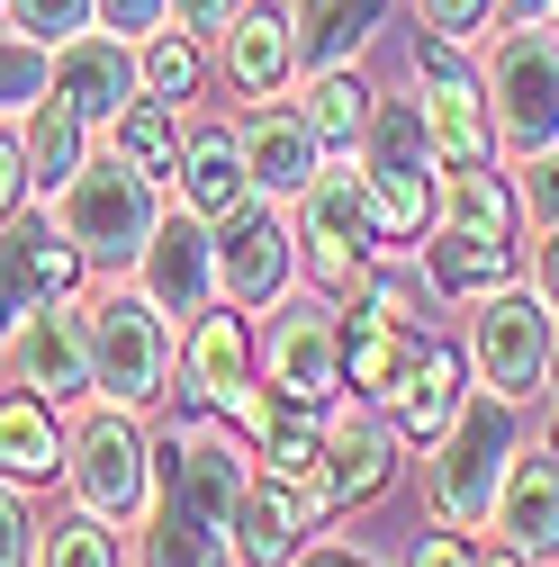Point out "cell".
<instances>
[{
    "label": "cell",
    "mask_w": 559,
    "mask_h": 567,
    "mask_svg": "<svg viewBox=\"0 0 559 567\" xmlns=\"http://www.w3.org/2000/svg\"><path fill=\"white\" fill-rule=\"evenodd\" d=\"M434 514L443 523H487L497 514V486H506V460L524 451V423H515V396H469L451 414V433L434 442Z\"/></svg>",
    "instance_id": "6da1fadb"
},
{
    "label": "cell",
    "mask_w": 559,
    "mask_h": 567,
    "mask_svg": "<svg viewBox=\"0 0 559 567\" xmlns=\"http://www.w3.org/2000/svg\"><path fill=\"white\" fill-rule=\"evenodd\" d=\"M163 181H145L135 163H82L73 181L54 189V226L73 235V252L82 261H126V252H145V235L163 226V198H154Z\"/></svg>",
    "instance_id": "7a4b0ae2"
},
{
    "label": "cell",
    "mask_w": 559,
    "mask_h": 567,
    "mask_svg": "<svg viewBox=\"0 0 559 567\" xmlns=\"http://www.w3.org/2000/svg\"><path fill=\"white\" fill-rule=\"evenodd\" d=\"M487 117L515 154H559V28L515 19L487 54Z\"/></svg>",
    "instance_id": "3957f363"
},
{
    "label": "cell",
    "mask_w": 559,
    "mask_h": 567,
    "mask_svg": "<svg viewBox=\"0 0 559 567\" xmlns=\"http://www.w3.org/2000/svg\"><path fill=\"white\" fill-rule=\"evenodd\" d=\"M63 477H73L82 514H100V523H135V514H145V495H154V442L135 433V405L91 414L82 433L63 442Z\"/></svg>",
    "instance_id": "277c9868"
},
{
    "label": "cell",
    "mask_w": 559,
    "mask_h": 567,
    "mask_svg": "<svg viewBox=\"0 0 559 567\" xmlns=\"http://www.w3.org/2000/svg\"><path fill=\"white\" fill-rule=\"evenodd\" d=\"M163 379H172L163 307H154L145 289H135V298H126V289L100 298V307H91V388H100L109 405H154Z\"/></svg>",
    "instance_id": "5b68a950"
},
{
    "label": "cell",
    "mask_w": 559,
    "mask_h": 567,
    "mask_svg": "<svg viewBox=\"0 0 559 567\" xmlns=\"http://www.w3.org/2000/svg\"><path fill=\"white\" fill-rule=\"evenodd\" d=\"M181 379H190V405H207V414H235L253 442L280 423V405L253 388V342H244V316L199 307V316H190V342H181Z\"/></svg>",
    "instance_id": "8992f818"
},
{
    "label": "cell",
    "mask_w": 559,
    "mask_h": 567,
    "mask_svg": "<svg viewBox=\"0 0 559 567\" xmlns=\"http://www.w3.org/2000/svg\"><path fill=\"white\" fill-rule=\"evenodd\" d=\"M262 370L280 388V405H325L343 388V324L325 316V298H271V324H262Z\"/></svg>",
    "instance_id": "52a82bcc"
},
{
    "label": "cell",
    "mask_w": 559,
    "mask_h": 567,
    "mask_svg": "<svg viewBox=\"0 0 559 567\" xmlns=\"http://www.w3.org/2000/svg\"><path fill=\"white\" fill-rule=\"evenodd\" d=\"M154 477H163V505H181V514H199V523H235V505H244V486H253V468H244V451L217 433V423H181V433H163L154 442Z\"/></svg>",
    "instance_id": "ba28073f"
},
{
    "label": "cell",
    "mask_w": 559,
    "mask_h": 567,
    "mask_svg": "<svg viewBox=\"0 0 559 567\" xmlns=\"http://www.w3.org/2000/svg\"><path fill=\"white\" fill-rule=\"evenodd\" d=\"M73 279H82V252L54 217H28V207L0 217V333H19L37 307L73 298Z\"/></svg>",
    "instance_id": "9c48e42d"
},
{
    "label": "cell",
    "mask_w": 559,
    "mask_h": 567,
    "mask_svg": "<svg viewBox=\"0 0 559 567\" xmlns=\"http://www.w3.org/2000/svg\"><path fill=\"white\" fill-rule=\"evenodd\" d=\"M415 73H425V135H434V163H487L497 145V117H487V82H469L460 37H425L415 45Z\"/></svg>",
    "instance_id": "30bf717a"
},
{
    "label": "cell",
    "mask_w": 559,
    "mask_h": 567,
    "mask_svg": "<svg viewBox=\"0 0 559 567\" xmlns=\"http://www.w3.org/2000/svg\"><path fill=\"white\" fill-rule=\"evenodd\" d=\"M478 379L497 388V396H541V379H550V307L532 298V289H487L478 298Z\"/></svg>",
    "instance_id": "8fae6325"
},
{
    "label": "cell",
    "mask_w": 559,
    "mask_h": 567,
    "mask_svg": "<svg viewBox=\"0 0 559 567\" xmlns=\"http://www.w3.org/2000/svg\"><path fill=\"white\" fill-rule=\"evenodd\" d=\"M370 244H379L370 172H316L307 181V261H316V279H325V289H353Z\"/></svg>",
    "instance_id": "7c38bea8"
},
{
    "label": "cell",
    "mask_w": 559,
    "mask_h": 567,
    "mask_svg": "<svg viewBox=\"0 0 559 567\" xmlns=\"http://www.w3.org/2000/svg\"><path fill=\"white\" fill-rule=\"evenodd\" d=\"M10 361H19V388H37L45 405H73L91 388V316L73 307H37L19 333H10Z\"/></svg>",
    "instance_id": "4fadbf2b"
},
{
    "label": "cell",
    "mask_w": 559,
    "mask_h": 567,
    "mask_svg": "<svg viewBox=\"0 0 559 567\" xmlns=\"http://www.w3.org/2000/svg\"><path fill=\"white\" fill-rule=\"evenodd\" d=\"M135 289H145L163 316H199L207 307V289H217V244H207V226L190 217V207L145 235V252H135Z\"/></svg>",
    "instance_id": "5bb4252c"
},
{
    "label": "cell",
    "mask_w": 559,
    "mask_h": 567,
    "mask_svg": "<svg viewBox=\"0 0 559 567\" xmlns=\"http://www.w3.org/2000/svg\"><path fill=\"white\" fill-rule=\"evenodd\" d=\"M135 91H145V82H135V45H126V37L82 28V37H63V45H54V100H63V109H82L91 126H109Z\"/></svg>",
    "instance_id": "9a60e30c"
},
{
    "label": "cell",
    "mask_w": 559,
    "mask_h": 567,
    "mask_svg": "<svg viewBox=\"0 0 559 567\" xmlns=\"http://www.w3.org/2000/svg\"><path fill=\"white\" fill-rule=\"evenodd\" d=\"M217 289L235 307H271L280 289H289V226L271 217V207H235V217L217 226Z\"/></svg>",
    "instance_id": "2e32d148"
},
{
    "label": "cell",
    "mask_w": 559,
    "mask_h": 567,
    "mask_svg": "<svg viewBox=\"0 0 559 567\" xmlns=\"http://www.w3.org/2000/svg\"><path fill=\"white\" fill-rule=\"evenodd\" d=\"M487 523H497L506 549H524V558L559 549V451L550 442L506 460V486H497V514H487Z\"/></svg>",
    "instance_id": "e0dca14e"
},
{
    "label": "cell",
    "mask_w": 559,
    "mask_h": 567,
    "mask_svg": "<svg viewBox=\"0 0 559 567\" xmlns=\"http://www.w3.org/2000/svg\"><path fill=\"white\" fill-rule=\"evenodd\" d=\"M181 198H190V217L199 226H226L235 207L253 198V172H244V135L235 126H190L181 135Z\"/></svg>",
    "instance_id": "ac0fdd59"
},
{
    "label": "cell",
    "mask_w": 559,
    "mask_h": 567,
    "mask_svg": "<svg viewBox=\"0 0 559 567\" xmlns=\"http://www.w3.org/2000/svg\"><path fill=\"white\" fill-rule=\"evenodd\" d=\"M307 523H316L307 495L280 486V477H262V486H244V505H235V523H226V549H235L244 567H289V558L307 549Z\"/></svg>",
    "instance_id": "d6986e66"
},
{
    "label": "cell",
    "mask_w": 559,
    "mask_h": 567,
    "mask_svg": "<svg viewBox=\"0 0 559 567\" xmlns=\"http://www.w3.org/2000/svg\"><path fill=\"white\" fill-rule=\"evenodd\" d=\"M388 405H397V433H406V442H443L451 414L469 405V396H460V351H451V342H415L406 370H397V388H388Z\"/></svg>",
    "instance_id": "ffe728a7"
},
{
    "label": "cell",
    "mask_w": 559,
    "mask_h": 567,
    "mask_svg": "<svg viewBox=\"0 0 559 567\" xmlns=\"http://www.w3.org/2000/svg\"><path fill=\"white\" fill-rule=\"evenodd\" d=\"M406 351H415V333H406L397 289H370V298H362V316L343 324V388L388 396V388H397V370H406Z\"/></svg>",
    "instance_id": "44dd1931"
},
{
    "label": "cell",
    "mask_w": 559,
    "mask_h": 567,
    "mask_svg": "<svg viewBox=\"0 0 559 567\" xmlns=\"http://www.w3.org/2000/svg\"><path fill=\"white\" fill-rule=\"evenodd\" d=\"M316 126L307 117H289V109H262L253 126H244V172H253V189L280 207V198H307V181H316Z\"/></svg>",
    "instance_id": "7402d4cb"
},
{
    "label": "cell",
    "mask_w": 559,
    "mask_h": 567,
    "mask_svg": "<svg viewBox=\"0 0 559 567\" xmlns=\"http://www.w3.org/2000/svg\"><path fill=\"white\" fill-rule=\"evenodd\" d=\"M397 451V423L370 414V405H343V423H325V460H334V495L343 505H370V495L388 486V460Z\"/></svg>",
    "instance_id": "603a6c76"
},
{
    "label": "cell",
    "mask_w": 559,
    "mask_h": 567,
    "mask_svg": "<svg viewBox=\"0 0 559 567\" xmlns=\"http://www.w3.org/2000/svg\"><path fill=\"white\" fill-rule=\"evenodd\" d=\"M289 54H298V28L280 19V10H235V19H226V73H235L244 100H280Z\"/></svg>",
    "instance_id": "cb8c5ba5"
},
{
    "label": "cell",
    "mask_w": 559,
    "mask_h": 567,
    "mask_svg": "<svg viewBox=\"0 0 559 567\" xmlns=\"http://www.w3.org/2000/svg\"><path fill=\"white\" fill-rule=\"evenodd\" d=\"M289 28H298V54L316 63V73H334V63H353L388 28V0H298Z\"/></svg>",
    "instance_id": "d4e9b609"
},
{
    "label": "cell",
    "mask_w": 559,
    "mask_h": 567,
    "mask_svg": "<svg viewBox=\"0 0 559 567\" xmlns=\"http://www.w3.org/2000/svg\"><path fill=\"white\" fill-rule=\"evenodd\" d=\"M54 468H63L54 405L37 388H0V477H54Z\"/></svg>",
    "instance_id": "484cf974"
},
{
    "label": "cell",
    "mask_w": 559,
    "mask_h": 567,
    "mask_svg": "<svg viewBox=\"0 0 559 567\" xmlns=\"http://www.w3.org/2000/svg\"><path fill=\"white\" fill-rule=\"evenodd\" d=\"M19 145H28V181H37L45 198H54L63 181L82 172V145H91V117H82V109H63V100L45 91V100L28 109V126H19Z\"/></svg>",
    "instance_id": "4316f807"
},
{
    "label": "cell",
    "mask_w": 559,
    "mask_h": 567,
    "mask_svg": "<svg viewBox=\"0 0 559 567\" xmlns=\"http://www.w3.org/2000/svg\"><path fill=\"white\" fill-rule=\"evenodd\" d=\"M425 270H434L443 298H487V289H506V279H515V252H506V235H451V226H434Z\"/></svg>",
    "instance_id": "83f0119b"
},
{
    "label": "cell",
    "mask_w": 559,
    "mask_h": 567,
    "mask_svg": "<svg viewBox=\"0 0 559 567\" xmlns=\"http://www.w3.org/2000/svg\"><path fill=\"white\" fill-rule=\"evenodd\" d=\"M298 117L316 126V145L353 154V145H370V117H379V100H370V82L353 73V63H334V73H316V82H307V109H298Z\"/></svg>",
    "instance_id": "f1b7e54d"
},
{
    "label": "cell",
    "mask_w": 559,
    "mask_h": 567,
    "mask_svg": "<svg viewBox=\"0 0 559 567\" xmlns=\"http://www.w3.org/2000/svg\"><path fill=\"white\" fill-rule=\"evenodd\" d=\"M109 154H118V163H135L145 181H172V172H181V126H172V100L135 91V100L109 117Z\"/></svg>",
    "instance_id": "f546056e"
},
{
    "label": "cell",
    "mask_w": 559,
    "mask_h": 567,
    "mask_svg": "<svg viewBox=\"0 0 559 567\" xmlns=\"http://www.w3.org/2000/svg\"><path fill=\"white\" fill-rule=\"evenodd\" d=\"M434 226H451V235H506L515 226V189L487 172V163H443Z\"/></svg>",
    "instance_id": "4dcf8cb0"
},
{
    "label": "cell",
    "mask_w": 559,
    "mask_h": 567,
    "mask_svg": "<svg viewBox=\"0 0 559 567\" xmlns=\"http://www.w3.org/2000/svg\"><path fill=\"white\" fill-rule=\"evenodd\" d=\"M226 558H235L226 532L199 523V514H181V505H154L145 532H135V567H226Z\"/></svg>",
    "instance_id": "1f68e13d"
},
{
    "label": "cell",
    "mask_w": 559,
    "mask_h": 567,
    "mask_svg": "<svg viewBox=\"0 0 559 567\" xmlns=\"http://www.w3.org/2000/svg\"><path fill=\"white\" fill-rule=\"evenodd\" d=\"M370 172V163H362ZM370 217H379V244H415L434 226V189L425 172H370Z\"/></svg>",
    "instance_id": "d6a6232c"
},
{
    "label": "cell",
    "mask_w": 559,
    "mask_h": 567,
    "mask_svg": "<svg viewBox=\"0 0 559 567\" xmlns=\"http://www.w3.org/2000/svg\"><path fill=\"white\" fill-rule=\"evenodd\" d=\"M425 163H434L425 109H415V100H379V117H370V172H425Z\"/></svg>",
    "instance_id": "836d02e7"
},
{
    "label": "cell",
    "mask_w": 559,
    "mask_h": 567,
    "mask_svg": "<svg viewBox=\"0 0 559 567\" xmlns=\"http://www.w3.org/2000/svg\"><path fill=\"white\" fill-rule=\"evenodd\" d=\"M54 91V45H37L28 28L19 37H0V117H19Z\"/></svg>",
    "instance_id": "e575fe53"
},
{
    "label": "cell",
    "mask_w": 559,
    "mask_h": 567,
    "mask_svg": "<svg viewBox=\"0 0 559 567\" xmlns=\"http://www.w3.org/2000/svg\"><path fill=\"white\" fill-rule=\"evenodd\" d=\"M37 567H118V532L100 514H63L54 532H37Z\"/></svg>",
    "instance_id": "d590c367"
},
{
    "label": "cell",
    "mask_w": 559,
    "mask_h": 567,
    "mask_svg": "<svg viewBox=\"0 0 559 567\" xmlns=\"http://www.w3.org/2000/svg\"><path fill=\"white\" fill-rule=\"evenodd\" d=\"M135 82H145L154 100H181V91L199 82V37H181V28L163 37V28H154L145 45H135Z\"/></svg>",
    "instance_id": "8d00e7d4"
},
{
    "label": "cell",
    "mask_w": 559,
    "mask_h": 567,
    "mask_svg": "<svg viewBox=\"0 0 559 567\" xmlns=\"http://www.w3.org/2000/svg\"><path fill=\"white\" fill-rule=\"evenodd\" d=\"M10 19H19L37 45H63V37L91 28V0H10Z\"/></svg>",
    "instance_id": "74e56055"
},
{
    "label": "cell",
    "mask_w": 559,
    "mask_h": 567,
    "mask_svg": "<svg viewBox=\"0 0 559 567\" xmlns=\"http://www.w3.org/2000/svg\"><path fill=\"white\" fill-rule=\"evenodd\" d=\"M91 19L109 37H126V45H145L154 28H172V0H91Z\"/></svg>",
    "instance_id": "f35d334b"
},
{
    "label": "cell",
    "mask_w": 559,
    "mask_h": 567,
    "mask_svg": "<svg viewBox=\"0 0 559 567\" xmlns=\"http://www.w3.org/2000/svg\"><path fill=\"white\" fill-rule=\"evenodd\" d=\"M515 207H524L541 235L559 226V154H532V172H524V198H515Z\"/></svg>",
    "instance_id": "ab89813d"
},
{
    "label": "cell",
    "mask_w": 559,
    "mask_h": 567,
    "mask_svg": "<svg viewBox=\"0 0 559 567\" xmlns=\"http://www.w3.org/2000/svg\"><path fill=\"white\" fill-rule=\"evenodd\" d=\"M28 549H37V523H28L19 495L0 486V567H28Z\"/></svg>",
    "instance_id": "60d3db41"
},
{
    "label": "cell",
    "mask_w": 559,
    "mask_h": 567,
    "mask_svg": "<svg viewBox=\"0 0 559 567\" xmlns=\"http://www.w3.org/2000/svg\"><path fill=\"white\" fill-rule=\"evenodd\" d=\"M487 10H497V0H425V28L434 37H478Z\"/></svg>",
    "instance_id": "b9f144b4"
},
{
    "label": "cell",
    "mask_w": 559,
    "mask_h": 567,
    "mask_svg": "<svg viewBox=\"0 0 559 567\" xmlns=\"http://www.w3.org/2000/svg\"><path fill=\"white\" fill-rule=\"evenodd\" d=\"M415 567H478V549H469V532L451 523V532H425V540H415Z\"/></svg>",
    "instance_id": "7bdbcfd3"
},
{
    "label": "cell",
    "mask_w": 559,
    "mask_h": 567,
    "mask_svg": "<svg viewBox=\"0 0 559 567\" xmlns=\"http://www.w3.org/2000/svg\"><path fill=\"white\" fill-rule=\"evenodd\" d=\"M19 198H28V145H19L10 126H0V217H10Z\"/></svg>",
    "instance_id": "ee69618b"
},
{
    "label": "cell",
    "mask_w": 559,
    "mask_h": 567,
    "mask_svg": "<svg viewBox=\"0 0 559 567\" xmlns=\"http://www.w3.org/2000/svg\"><path fill=\"white\" fill-rule=\"evenodd\" d=\"M235 19V0H172V28L181 37H207V28H226Z\"/></svg>",
    "instance_id": "f6af8a7d"
},
{
    "label": "cell",
    "mask_w": 559,
    "mask_h": 567,
    "mask_svg": "<svg viewBox=\"0 0 559 567\" xmlns=\"http://www.w3.org/2000/svg\"><path fill=\"white\" fill-rule=\"evenodd\" d=\"M532 298L559 316V226H550V235H541V252H532Z\"/></svg>",
    "instance_id": "bcb514c9"
},
{
    "label": "cell",
    "mask_w": 559,
    "mask_h": 567,
    "mask_svg": "<svg viewBox=\"0 0 559 567\" xmlns=\"http://www.w3.org/2000/svg\"><path fill=\"white\" fill-rule=\"evenodd\" d=\"M307 567H379V558H362V549H307Z\"/></svg>",
    "instance_id": "7dc6e473"
},
{
    "label": "cell",
    "mask_w": 559,
    "mask_h": 567,
    "mask_svg": "<svg viewBox=\"0 0 559 567\" xmlns=\"http://www.w3.org/2000/svg\"><path fill=\"white\" fill-rule=\"evenodd\" d=\"M506 10H515V19H550V0H506Z\"/></svg>",
    "instance_id": "c3c4849f"
},
{
    "label": "cell",
    "mask_w": 559,
    "mask_h": 567,
    "mask_svg": "<svg viewBox=\"0 0 559 567\" xmlns=\"http://www.w3.org/2000/svg\"><path fill=\"white\" fill-rule=\"evenodd\" d=\"M478 567H532V558H524V549H506V558H478Z\"/></svg>",
    "instance_id": "681fc988"
},
{
    "label": "cell",
    "mask_w": 559,
    "mask_h": 567,
    "mask_svg": "<svg viewBox=\"0 0 559 567\" xmlns=\"http://www.w3.org/2000/svg\"><path fill=\"white\" fill-rule=\"evenodd\" d=\"M550 379H559V333H550Z\"/></svg>",
    "instance_id": "f907efd6"
},
{
    "label": "cell",
    "mask_w": 559,
    "mask_h": 567,
    "mask_svg": "<svg viewBox=\"0 0 559 567\" xmlns=\"http://www.w3.org/2000/svg\"><path fill=\"white\" fill-rule=\"evenodd\" d=\"M550 451H559V414H550Z\"/></svg>",
    "instance_id": "816d5d0a"
},
{
    "label": "cell",
    "mask_w": 559,
    "mask_h": 567,
    "mask_svg": "<svg viewBox=\"0 0 559 567\" xmlns=\"http://www.w3.org/2000/svg\"><path fill=\"white\" fill-rule=\"evenodd\" d=\"M550 19H559V0H550Z\"/></svg>",
    "instance_id": "f5cc1de1"
},
{
    "label": "cell",
    "mask_w": 559,
    "mask_h": 567,
    "mask_svg": "<svg viewBox=\"0 0 559 567\" xmlns=\"http://www.w3.org/2000/svg\"><path fill=\"white\" fill-rule=\"evenodd\" d=\"M0 10H10V0H0Z\"/></svg>",
    "instance_id": "db71d44e"
}]
</instances>
